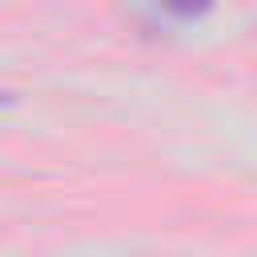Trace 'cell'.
I'll list each match as a JSON object with an SVG mask.
<instances>
[{
    "mask_svg": "<svg viewBox=\"0 0 257 257\" xmlns=\"http://www.w3.org/2000/svg\"><path fill=\"white\" fill-rule=\"evenodd\" d=\"M165 12H173V16H181V20H197V16H205L209 8H213V0H157Z\"/></svg>",
    "mask_w": 257,
    "mask_h": 257,
    "instance_id": "cell-1",
    "label": "cell"
}]
</instances>
